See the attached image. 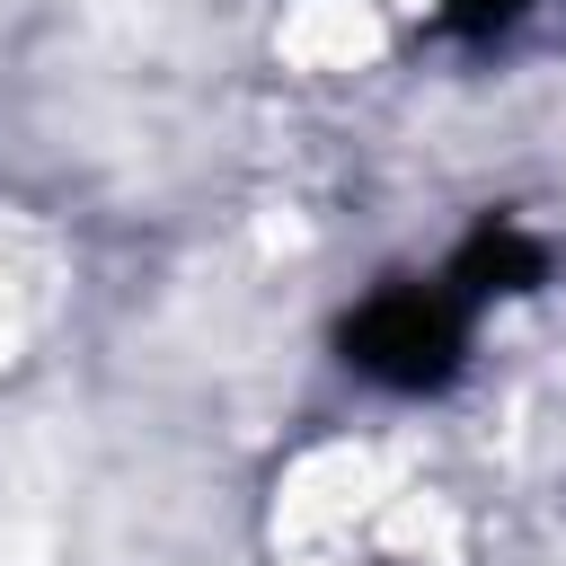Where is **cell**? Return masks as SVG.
<instances>
[{"instance_id":"cell-1","label":"cell","mask_w":566,"mask_h":566,"mask_svg":"<svg viewBox=\"0 0 566 566\" xmlns=\"http://www.w3.org/2000/svg\"><path fill=\"white\" fill-rule=\"evenodd\" d=\"M469 327H478V310L442 274H389L336 318V363L389 398H433L460 380Z\"/></svg>"},{"instance_id":"cell-2","label":"cell","mask_w":566,"mask_h":566,"mask_svg":"<svg viewBox=\"0 0 566 566\" xmlns=\"http://www.w3.org/2000/svg\"><path fill=\"white\" fill-rule=\"evenodd\" d=\"M442 283H451L469 310H486V301H522V292H539V283H548V248H539L513 212H486V221L451 248Z\"/></svg>"},{"instance_id":"cell-3","label":"cell","mask_w":566,"mask_h":566,"mask_svg":"<svg viewBox=\"0 0 566 566\" xmlns=\"http://www.w3.org/2000/svg\"><path fill=\"white\" fill-rule=\"evenodd\" d=\"M522 9H531V0H433V27H442L451 44H495V35L522 27Z\"/></svg>"}]
</instances>
